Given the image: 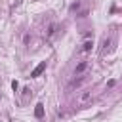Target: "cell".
<instances>
[{"label": "cell", "instance_id": "6da1fadb", "mask_svg": "<svg viewBox=\"0 0 122 122\" xmlns=\"http://www.w3.org/2000/svg\"><path fill=\"white\" fill-rule=\"evenodd\" d=\"M90 101H92V92H88V90H84V92H82V93L76 97V105H78V109L86 107Z\"/></svg>", "mask_w": 122, "mask_h": 122}, {"label": "cell", "instance_id": "7a4b0ae2", "mask_svg": "<svg viewBox=\"0 0 122 122\" xmlns=\"http://www.w3.org/2000/svg\"><path fill=\"white\" fill-rule=\"evenodd\" d=\"M44 71H46V61H42L40 65H36V67L32 69V72H30V78H36V76H40Z\"/></svg>", "mask_w": 122, "mask_h": 122}, {"label": "cell", "instance_id": "3957f363", "mask_svg": "<svg viewBox=\"0 0 122 122\" xmlns=\"http://www.w3.org/2000/svg\"><path fill=\"white\" fill-rule=\"evenodd\" d=\"M88 69V61H80L78 65H76V69H74V76H82V72Z\"/></svg>", "mask_w": 122, "mask_h": 122}, {"label": "cell", "instance_id": "277c9868", "mask_svg": "<svg viewBox=\"0 0 122 122\" xmlns=\"http://www.w3.org/2000/svg\"><path fill=\"white\" fill-rule=\"evenodd\" d=\"M34 116H36V118H42V116H44V105H42V103L36 105V109H34Z\"/></svg>", "mask_w": 122, "mask_h": 122}, {"label": "cell", "instance_id": "5b68a950", "mask_svg": "<svg viewBox=\"0 0 122 122\" xmlns=\"http://www.w3.org/2000/svg\"><path fill=\"white\" fill-rule=\"evenodd\" d=\"M92 46H93V42H92V40H86V42L82 44V51H84V53H86V51H90V50H92Z\"/></svg>", "mask_w": 122, "mask_h": 122}, {"label": "cell", "instance_id": "8992f818", "mask_svg": "<svg viewBox=\"0 0 122 122\" xmlns=\"http://www.w3.org/2000/svg\"><path fill=\"white\" fill-rule=\"evenodd\" d=\"M55 29H57L55 25H50V29H48V36H51V34L55 32Z\"/></svg>", "mask_w": 122, "mask_h": 122}, {"label": "cell", "instance_id": "52a82bcc", "mask_svg": "<svg viewBox=\"0 0 122 122\" xmlns=\"http://www.w3.org/2000/svg\"><path fill=\"white\" fill-rule=\"evenodd\" d=\"M78 8H80V2H78V0H76L74 4H71V10H78Z\"/></svg>", "mask_w": 122, "mask_h": 122}, {"label": "cell", "instance_id": "ba28073f", "mask_svg": "<svg viewBox=\"0 0 122 122\" xmlns=\"http://www.w3.org/2000/svg\"><path fill=\"white\" fill-rule=\"evenodd\" d=\"M114 82H116L114 78H112V80H109V82H107V88H112V86H114Z\"/></svg>", "mask_w": 122, "mask_h": 122}]
</instances>
